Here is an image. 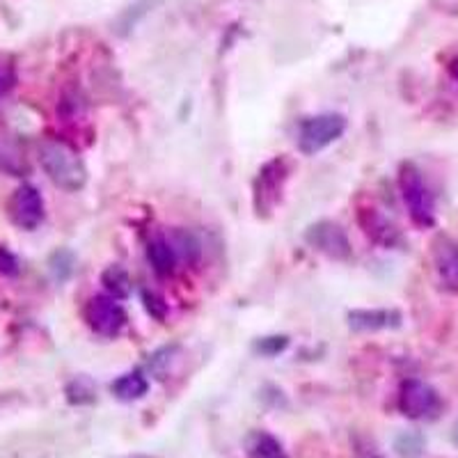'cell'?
Returning a JSON list of instances; mask_svg holds the SVG:
<instances>
[{
	"instance_id": "cell-24",
	"label": "cell",
	"mask_w": 458,
	"mask_h": 458,
	"mask_svg": "<svg viewBox=\"0 0 458 458\" xmlns=\"http://www.w3.org/2000/svg\"><path fill=\"white\" fill-rule=\"evenodd\" d=\"M12 85H14V73L10 69L0 67V94L10 92Z\"/></svg>"
},
{
	"instance_id": "cell-10",
	"label": "cell",
	"mask_w": 458,
	"mask_h": 458,
	"mask_svg": "<svg viewBox=\"0 0 458 458\" xmlns=\"http://www.w3.org/2000/svg\"><path fill=\"white\" fill-rule=\"evenodd\" d=\"M349 326L358 333L399 328L401 314L396 310H353L349 312Z\"/></svg>"
},
{
	"instance_id": "cell-23",
	"label": "cell",
	"mask_w": 458,
	"mask_h": 458,
	"mask_svg": "<svg viewBox=\"0 0 458 458\" xmlns=\"http://www.w3.org/2000/svg\"><path fill=\"white\" fill-rule=\"evenodd\" d=\"M355 454H358V458H383L376 452L374 445L362 443V440H355Z\"/></svg>"
},
{
	"instance_id": "cell-14",
	"label": "cell",
	"mask_w": 458,
	"mask_h": 458,
	"mask_svg": "<svg viewBox=\"0 0 458 458\" xmlns=\"http://www.w3.org/2000/svg\"><path fill=\"white\" fill-rule=\"evenodd\" d=\"M101 284L106 286V292L110 293L113 298H129L131 296V286H133V282H131V276L126 273V268H122V266H108L104 271V276H101Z\"/></svg>"
},
{
	"instance_id": "cell-26",
	"label": "cell",
	"mask_w": 458,
	"mask_h": 458,
	"mask_svg": "<svg viewBox=\"0 0 458 458\" xmlns=\"http://www.w3.org/2000/svg\"><path fill=\"white\" fill-rule=\"evenodd\" d=\"M452 437H454V445H456V447H458V422H456V427H454Z\"/></svg>"
},
{
	"instance_id": "cell-15",
	"label": "cell",
	"mask_w": 458,
	"mask_h": 458,
	"mask_svg": "<svg viewBox=\"0 0 458 458\" xmlns=\"http://www.w3.org/2000/svg\"><path fill=\"white\" fill-rule=\"evenodd\" d=\"M248 454L250 458H286L284 449L271 433H252L248 440Z\"/></svg>"
},
{
	"instance_id": "cell-27",
	"label": "cell",
	"mask_w": 458,
	"mask_h": 458,
	"mask_svg": "<svg viewBox=\"0 0 458 458\" xmlns=\"http://www.w3.org/2000/svg\"><path fill=\"white\" fill-rule=\"evenodd\" d=\"M126 458H151V456H145V454H136V456H126Z\"/></svg>"
},
{
	"instance_id": "cell-6",
	"label": "cell",
	"mask_w": 458,
	"mask_h": 458,
	"mask_svg": "<svg viewBox=\"0 0 458 458\" xmlns=\"http://www.w3.org/2000/svg\"><path fill=\"white\" fill-rule=\"evenodd\" d=\"M305 241L312 245L314 250L330 257V259L346 261L353 255L349 236H346V232H344L337 223H333V220H318V223L310 225L308 232H305Z\"/></svg>"
},
{
	"instance_id": "cell-20",
	"label": "cell",
	"mask_w": 458,
	"mask_h": 458,
	"mask_svg": "<svg viewBox=\"0 0 458 458\" xmlns=\"http://www.w3.org/2000/svg\"><path fill=\"white\" fill-rule=\"evenodd\" d=\"M289 339L284 335H276V337H264L255 344V351H259L261 355H277L280 351L286 349Z\"/></svg>"
},
{
	"instance_id": "cell-1",
	"label": "cell",
	"mask_w": 458,
	"mask_h": 458,
	"mask_svg": "<svg viewBox=\"0 0 458 458\" xmlns=\"http://www.w3.org/2000/svg\"><path fill=\"white\" fill-rule=\"evenodd\" d=\"M39 163L53 183L69 193H76L88 183V167L79 151L63 140H44L39 145Z\"/></svg>"
},
{
	"instance_id": "cell-25",
	"label": "cell",
	"mask_w": 458,
	"mask_h": 458,
	"mask_svg": "<svg viewBox=\"0 0 458 458\" xmlns=\"http://www.w3.org/2000/svg\"><path fill=\"white\" fill-rule=\"evenodd\" d=\"M449 73H452L454 81H456V83H458V60H454V63L449 64Z\"/></svg>"
},
{
	"instance_id": "cell-16",
	"label": "cell",
	"mask_w": 458,
	"mask_h": 458,
	"mask_svg": "<svg viewBox=\"0 0 458 458\" xmlns=\"http://www.w3.org/2000/svg\"><path fill=\"white\" fill-rule=\"evenodd\" d=\"M94 399H97V387L85 376L73 378L67 386V401L73 406H85V403H92Z\"/></svg>"
},
{
	"instance_id": "cell-4",
	"label": "cell",
	"mask_w": 458,
	"mask_h": 458,
	"mask_svg": "<svg viewBox=\"0 0 458 458\" xmlns=\"http://www.w3.org/2000/svg\"><path fill=\"white\" fill-rule=\"evenodd\" d=\"M399 411L408 420H436L443 411V399L424 380L408 378L401 383Z\"/></svg>"
},
{
	"instance_id": "cell-12",
	"label": "cell",
	"mask_w": 458,
	"mask_h": 458,
	"mask_svg": "<svg viewBox=\"0 0 458 458\" xmlns=\"http://www.w3.org/2000/svg\"><path fill=\"white\" fill-rule=\"evenodd\" d=\"M147 259H149L151 268L158 276H170V273H174V266H177V250L165 236H154L147 243Z\"/></svg>"
},
{
	"instance_id": "cell-22",
	"label": "cell",
	"mask_w": 458,
	"mask_h": 458,
	"mask_svg": "<svg viewBox=\"0 0 458 458\" xmlns=\"http://www.w3.org/2000/svg\"><path fill=\"white\" fill-rule=\"evenodd\" d=\"M145 308L147 312L154 314L157 318L165 317V302H163L158 296H154V293H151V296L149 293H145Z\"/></svg>"
},
{
	"instance_id": "cell-19",
	"label": "cell",
	"mask_w": 458,
	"mask_h": 458,
	"mask_svg": "<svg viewBox=\"0 0 458 458\" xmlns=\"http://www.w3.org/2000/svg\"><path fill=\"white\" fill-rule=\"evenodd\" d=\"M172 245H174L177 255L182 252V255L186 257V259H191V261H193L195 257L199 255V243L195 241L193 234H186V232H177V236H174Z\"/></svg>"
},
{
	"instance_id": "cell-18",
	"label": "cell",
	"mask_w": 458,
	"mask_h": 458,
	"mask_svg": "<svg viewBox=\"0 0 458 458\" xmlns=\"http://www.w3.org/2000/svg\"><path fill=\"white\" fill-rule=\"evenodd\" d=\"M48 264H51V273L55 276V280L64 282L73 273V264H76V259H73V255L69 250H57L55 255L51 257Z\"/></svg>"
},
{
	"instance_id": "cell-5",
	"label": "cell",
	"mask_w": 458,
	"mask_h": 458,
	"mask_svg": "<svg viewBox=\"0 0 458 458\" xmlns=\"http://www.w3.org/2000/svg\"><path fill=\"white\" fill-rule=\"evenodd\" d=\"M85 321L99 337L113 339L122 333L126 326V312L117 298L113 296H92L85 305Z\"/></svg>"
},
{
	"instance_id": "cell-11",
	"label": "cell",
	"mask_w": 458,
	"mask_h": 458,
	"mask_svg": "<svg viewBox=\"0 0 458 458\" xmlns=\"http://www.w3.org/2000/svg\"><path fill=\"white\" fill-rule=\"evenodd\" d=\"M358 220L360 225H362V229L367 232V236H371L376 243L386 245V248H392V245L399 243V229H396L390 220L383 218L376 208H362Z\"/></svg>"
},
{
	"instance_id": "cell-2",
	"label": "cell",
	"mask_w": 458,
	"mask_h": 458,
	"mask_svg": "<svg viewBox=\"0 0 458 458\" xmlns=\"http://www.w3.org/2000/svg\"><path fill=\"white\" fill-rule=\"evenodd\" d=\"M399 188L401 198H403L408 211H411L412 223L420 225V227H431L436 223V204H433L431 191L424 183L422 172L417 170V165H412V163L401 165Z\"/></svg>"
},
{
	"instance_id": "cell-9",
	"label": "cell",
	"mask_w": 458,
	"mask_h": 458,
	"mask_svg": "<svg viewBox=\"0 0 458 458\" xmlns=\"http://www.w3.org/2000/svg\"><path fill=\"white\" fill-rule=\"evenodd\" d=\"M433 264L445 289L458 292V243L447 236H437L433 243Z\"/></svg>"
},
{
	"instance_id": "cell-21",
	"label": "cell",
	"mask_w": 458,
	"mask_h": 458,
	"mask_svg": "<svg viewBox=\"0 0 458 458\" xmlns=\"http://www.w3.org/2000/svg\"><path fill=\"white\" fill-rule=\"evenodd\" d=\"M0 273H5V276H16L19 273V261L5 248H0Z\"/></svg>"
},
{
	"instance_id": "cell-8",
	"label": "cell",
	"mask_w": 458,
	"mask_h": 458,
	"mask_svg": "<svg viewBox=\"0 0 458 458\" xmlns=\"http://www.w3.org/2000/svg\"><path fill=\"white\" fill-rule=\"evenodd\" d=\"M286 179V163L282 158L266 163L259 170V177L255 182V208L259 216L271 214L276 204L282 198V186Z\"/></svg>"
},
{
	"instance_id": "cell-7",
	"label": "cell",
	"mask_w": 458,
	"mask_h": 458,
	"mask_svg": "<svg viewBox=\"0 0 458 458\" xmlns=\"http://www.w3.org/2000/svg\"><path fill=\"white\" fill-rule=\"evenodd\" d=\"M7 214L16 227L32 232L42 225L44 220V199L42 193L30 183H23L12 193L10 202H7Z\"/></svg>"
},
{
	"instance_id": "cell-13",
	"label": "cell",
	"mask_w": 458,
	"mask_h": 458,
	"mask_svg": "<svg viewBox=\"0 0 458 458\" xmlns=\"http://www.w3.org/2000/svg\"><path fill=\"white\" fill-rule=\"evenodd\" d=\"M149 390V380L140 374V371H131V374L120 376V378L114 380L113 386H110V392L120 401H138L147 394Z\"/></svg>"
},
{
	"instance_id": "cell-3",
	"label": "cell",
	"mask_w": 458,
	"mask_h": 458,
	"mask_svg": "<svg viewBox=\"0 0 458 458\" xmlns=\"http://www.w3.org/2000/svg\"><path fill=\"white\" fill-rule=\"evenodd\" d=\"M344 131H346L344 114H314V117H308V120L301 122V129H298V149L305 157H312V154H318V151L333 145L335 140H339L344 136Z\"/></svg>"
},
{
	"instance_id": "cell-17",
	"label": "cell",
	"mask_w": 458,
	"mask_h": 458,
	"mask_svg": "<svg viewBox=\"0 0 458 458\" xmlns=\"http://www.w3.org/2000/svg\"><path fill=\"white\" fill-rule=\"evenodd\" d=\"M394 449L401 458H420L424 454V436L417 431L401 433L394 440Z\"/></svg>"
}]
</instances>
